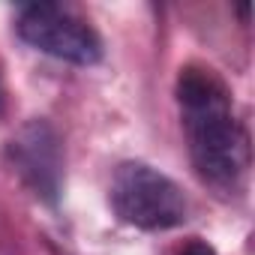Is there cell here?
<instances>
[{
  "label": "cell",
  "mask_w": 255,
  "mask_h": 255,
  "mask_svg": "<svg viewBox=\"0 0 255 255\" xmlns=\"http://www.w3.org/2000/svg\"><path fill=\"white\" fill-rule=\"evenodd\" d=\"M9 162L21 174V180L48 204L57 201L63 183V150L54 126L45 120H30L12 135L6 147Z\"/></svg>",
  "instance_id": "obj_4"
},
{
  "label": "cell",
  "mask_w": 255,
  "mask_h": 255,
  "mask_svg": "<svg viewBox=\"0 0 255 255\" xmlns=\"http://www.w3.org/2000/svg\"><path fill=\"white\" fill-rule=\"evenodd\" d=\"M177 102L198 177L222 195L237 192L249 171V135L234 117L228 87L213 69L186 66L177 75Z\"/></svg>",
  "instance_id": "obj_1"
},
{
  "label": "cell",
  "mask_w": 255,
  "mask_h": 255,
  "mask_svg": "<svg viewBox=\"0 0 255 255\" xmlns=\"http://www.w3.org/2000/svg\"><path fill=\"white\" fill-rule=\"evenodd\" d=\"M18 36L42 54H51L75 66H93L102 57V42L96 30L69 9L54 3L24 6L18 15Z\"/></svg>",
  "instance_id": "obj_3"
},
{
  "label": "cell",
  "mask_w": 255,
  "mask_h": 255,
  "mask_svg": "<svg viewBox=\"0 0 255 255\" xmlns=\"http://www.w3.org/2000/svg\"><path fill=\"white\" fill-rule=\"evenodd\" d=\"M0 114H3V84H0Z\"/></svg>",
  "instance_id": "obj_6"
},
{
  "label": "cell",
  "mask_w": 255,
  "mask_h": 255,
  "mask_svg": "<svg viewBox=\"0 0 255 255\" xmlns=\"http://www.w3.org/2000/svg\"><path fill=\"white\" fill-rule=\"evenodd\" d=\"M114 213L141 231H165L186 219V198L180 186L144 162H123L111 180Z\"/></svg>",
  "instance_id": "obj_2"
},
{
  "label": "cell",
  "mask_w": 255,
  "mask_h": 255,
  "mask_svg": "<svg viewBox=\"0 0 255 255\" xmlns=\"http://www.w3.org/2000/svg\"><path fill=\"white\" fill-rule=\"evenodd\" d=\"M171 255H216V249H213L207 240H201V237H189V240L180 243Z\"/></svg>",
  "instance_id": "obj_5"
}]
</instances>
